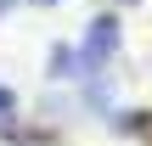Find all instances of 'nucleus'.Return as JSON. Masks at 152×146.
<instances>
[{"instance_id":"1","label":"nucleus","mask_w":152,"mask_h":146,"mask_svg":"<svg viewBox=\"0 0 152 146\" xmlns=\"http://www.w3.org/2000/svg\"><path fill=\"white\" fill-rule=\"evenodd\" d=\"M11 113H17V96H11V90H6V84H0V124H6V118H11Z\"/></svg>"}]
</instances>
